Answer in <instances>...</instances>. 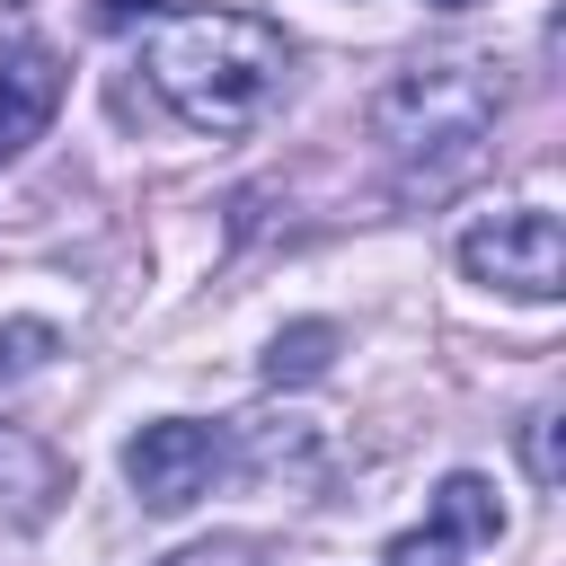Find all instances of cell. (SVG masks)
Listing matches in <instances>:
<instances>
[{
  "mask_svg": "<svg viewBox=\"0 0 566 566\" xmlns=\"http://www.w3.org/2000/svg\"><path fill=\"white\" fill-rule=\"evenodd\" d=\"M451 548H478V539H495L504 531V504H495V486L478 478V469H451L442 486H433V513H424Z\"/></svg>",
  "mask_w": 566,
  "mask_h": 566,
  "instance_id": "cell-7",
  "label": "cell"
},
{
  "mask_svg": "<svg viewBox=\"0 0 566 566\" xmlns=\"http://www.w3.org/2000/svg\"><path fill=\"white\" fill-rule=\"evenodd\" d=\"M460 274L486 283V292H513V301H557L566 292V230H557V212H539V203L486 212L478 230H460Z\"/></svg>",
  "mask_w": 566,
  "mask_h": 566,
  "instance_id": "cell-3",
  "label": "cell"
},
{
  "mask_svg": "<svg viewBox=\"0 0 566 566\" xmlns=\"http://www.w3.org/2000/svg\"><path fill=\"white\" fill-rule=\"evenodd\" d=\"M62 354V327L53 318H0V380H27Z\"/></svg>",
  "mask_w": 566,
  "mask_h": 566,
  "instance_id": "cell-9",
  "label": "cell"
},
{
  "mask_svg": "<svg viewBox=\"0 0 566 566\" xmlns=\"http://www.w3.org/2000/svg\"><path fill=\"white\" fill-rule=\"evenodd\" d=\"M451 557H460V548H451V539H442V531L424 522V531H407V539H389V557H380V566H451Z\"/></svg>",
  "mask_w": 566,
  "mask_h": 566,
  "instance_id": "cell-11",
  "label": "cell"
},
{
  "mask_svg": "<svg viewBox=\"0 0 566 566\" xmlns=\"http://www.w3.org/2000/svg\"><path fill=\"white\" fill-rule=\"evenodd\" d=\"M265 548L256 539H212V548H186V557H168V566H256Z\"/></svg>",
  "mask_w": 566,
  "mask_h": 566,
  "instance_id": "cell-12",
  "label": "cell"
},
{
  "mask_svg": "<svg viewBox=\"0 0 566 566\" xmlns=\"http://www.w3.org/2000/svg\"><path fill=\"white\" fill-rule=\"evenodd\" d=\"M327 354H336V327H327V318H301V327H283V336L265 345V380H318Z\"/></svg>",
  "mask_w": 566,
  "mask_h": 566,
  "instance_id": "cell-8",
  "label": "cell"
},
{
  "mask_svg": "<svg viewBox=\"0 0 566 566\" xmlns=\"http://www.w3.org/2000/svg\"><path fill=\"white\" fill-rule=\"evenodd\" d=\"M71 495V460L27 433V424H0V539H27L53 522V504Z\"/></svg>",
  "mask_w": 566,
  "mask_h": 566,
  "instance_id": "cell-5",
  "label": "cell"
},
{
  "mask_svg": "<svg viewBox=\"0 0 566 566\" xmlns=\"http://www.w3.org/2000/svg\"><path fill=\"white\" fill-rule=\"evenodd\" d=\"M495 115H504V80H495V62H478V53L407 62V71L371 97V133H380V150L398 159V186H407V195H451V186L486 159Z\"/></svg>",
  "mask_w": 566,
  "mask_h": 566,
  "instance_id": "cell-2",
  "label": "cell"
},
{
  "mask_svg": "<svg viewBox=\"0 0 566 566\" xmlns=\"http://www.w3.org/2000/svg\"><path fill=\"white\" fill-rule=\"evenodd\" d=\"M142 71L177 124L248 133L292 80V35L256 9H159L142 27Z\"/></svg>",
  "mask_w": 566,
  "mask_h": 566,
  "instance_id": "cell-1",
  "label": "cell"
},
{
  "mask_svg": "<svg viewBox=\"0 0 566 566\" xmlns=\"http://www.w3.org/2000/svg\"><path fill=\"white\" fill-rule=\"evenodd\" d=\"M522 460H531V478H539V486H557V478H566V460H557V407H539V416H531Z\"/></svg>",
  "mask_w": 566,
  "mask_h": 566,
  "instance_id": "cell-10",
  "label": "cell"
},
{
  "mask_svg": "<svg viewBox=\"0 0 566 566\" xmlns=\"http://www.w3.org/2000/svg\"><path fill=\"white\" fill-rule=\"evenodd\" d=\"M221 460H230L221 424L159 416V424H142V433L124 442V486H133L150 513H186V504H195V495L221 478Z\"/></svg>",
  "mask_w": 566,
  "mask_h": 566,
  "instance_id": "cell-4",
  "label": "cell"
},
{
  "mask_svg": "<svg viewBox=\"0 0 566 566\" xmlns=\"http://www.w3.org/2000/svg\"><path fill=\"white\" fill-rule=\"evenodd\" d=\"M18 9H27V0H0V44H9V27H18Z\"/></svg>",
  "mask_w": 566,
  "mask_h": 566,
  "instance_id": "cell-13",
  "label": "cell"
},
{
  "mask_svg": "<svg viewBox=\"0 0 566 566\" xmlns=\"http://www.w3.org/2000/svg\"><path fill=\"white\" fill-rule=\"evenodd\" d=\"M424 9H478V0H424Z\"/></svg>",
  "mask_w": 566,
  "mask_h": 566,
  "instance_id": "cell-14",
  "label": "cell"
},
{
  "mask_svg": "<svg viewBox=\"0 0 566 566\" xmlns=\"http://www.w3.org/2000/svg\"><path fill=\"white\" fill-rule=\"evenodd\" d=\"M53 106H62V53L35 35H9L0 44V168L53 124Z\"/></svg>",
  "mask_w": 566,
  "mask_h": 566,
  "instance_id": "cell-6",
  "label": "cell"
}]
</instances>
